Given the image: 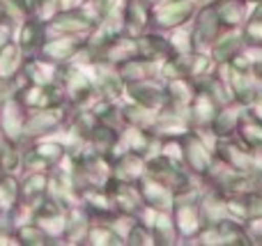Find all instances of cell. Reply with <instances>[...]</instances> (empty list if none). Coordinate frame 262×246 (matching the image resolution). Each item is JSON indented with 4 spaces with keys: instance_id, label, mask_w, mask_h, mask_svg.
<instances>
[{
    "instance_id": "cell-1",
    "label": "cell",
    "mask_w": 262,
    "mask_h": 246,
    "mask_svg": "<svg viewBox=\"0 0 262 246\" xmlns=\"http://www.w3.org/2000/svg\"><path fill=\"white\" fill-rule=\"evenodd\" d=\"M195 12L193 0H163V3L152 5V18L149 23L159 28H177L184 26Z\"/></svg>"
},
{
    "instance_id": "cell-2",
    "label": "cell",
    "mask_w": 262,
    "mask_h": 246,
    "mask_svg": "<svg viewBox=\"0 0 262 246\" xmlns=\"http://www.w3.org/2000/svg\"><path fill=\"white\" fill-rule=\"evenodd\" d=\"M182 141V154H184V164L189 166V170H193L195 175H207V170L212 168L214 154L209 150V145H205L195 133H184L180 138Z\"/></svg>"
},
{
    "instance_id": "cell-3",
    "label": "cell",
    "mask_w": 262,
    "mask_h": 246,
    "mask_svg": "<svg viewBox=\"0 0 262 246\" xmlns=\"http://www.w3.org/2000/svg\"><path fill=\"white\" fill-rule=\"evenodd\" d=\"M26 124H23V138H37L51 133L64 122V113L60 110V106L55 108H39V110H28Z\"/></svg>"
},
{
    "instance_id": "cell-4",
    "label": "cell",
    "mask_w": 262,
    "mask_h": 246,
    "mask_svg": "<svg viewBox=\"0 0 262 246\" xmlns=\"http://www.w3.org/2000/svg\"><path fill=\"white\" fill-rule=\"evenodd\" d=\"M219 26H221V21H219L216 9L212 5H207L193 23V51L212 49L214 39L219 35Z\"/></svg>"
},
{
    "instance_id": "cell-5",
    "label": "cell",
    "mask_w": 262,
    "mask_h": 246,
    "mask_svg": "<svg viewBox=\"0 0 262 246\" xmlns=\"http://www.w3.org/2000/svg\"><path fill=\"white\" fill-rule=\"evenodd\" d=\"M28 110L21 101L14 97V99L5 101L3 108H0V131L5 133L7 141H18L23 136V124H26Z\"/></svg>"
},
{
    "instance_id": "cell-6",
    "label": "cell",
    "mask_w": 262,
    "mask_h": 246,
    "mask_svg": "<svg viewBox=\"0 0 262 246\" xmlns=\"http://www.w3.org/2000/svg\"><path fill=\"white\" fill-rule=\"evenodd\" d=\"M127 90L131 92V99L136 101L138 106H143V108H161L163 104H166L168 95L161 90V87H157V83L149 81V78H143V81H131L127 83Z\"/></svg>"
},
{
    "instance_id": "cell-7",
    "label": "cell",
    "mask_w": 262,
    "mask_h": 246,
    "mask_svg": "<svg viewBox=\"0 0 262 246\" xmlns=\"http://www.w3.org/2000/svg\"><path fill=\"white\" fill-rule=\"evenodd\" d=\"M62 154H64V150L60 145H55V143H39L26 156V166L30 170H46L55 161L62 159Z\"/></svg>"
},
{
    "instance_id": "cell-8",
    "label": "cell",
    "mask_w": 262,
    "mask_h": 246,
    "mask_svg": "<svg viewBox=\"0 0 262 246\" xmlns=\"http://www.w3.org/2000/svg\"><path fill=\"white\" fill-rule=\"evenodd\" d=\"M46 41V23L39 18H30V21L23 26L21 30V41H18V49L23 53L32 55L35 51L41 49V44Z\"/></svg>"
},
{
    "instance_id": "cell-9",
    "label": "cell",
    "mask_w": 262,
    "mask_h": 246,
    "mask_svg": "<svg viewBox=\"0 0 262 246\" xmlns=\"http://www.w3.org/2000/svg\"><path fill=\"white\" fill-rule=\"evenodd\" d=\"M18 69V46L5 44L0 49V78H14Z\"/></svg>"
},
{
    "instance_id": "cell-10",
    "label": "cell",
    "mask_w": 262,
    "mask_h": 246,
    "mask_svg": "<svg viewBox=\"0 0 262 246\" xmlns=\"http://www.w3.org/2000/svg\"><path fill=\"white\" fill-rule=\"evenodd\" d=\"M18 196H21V187L14 177L5 175L0 177V207L5 210H14L18 205Z\"/></svg>"
},
{
    "instance_id": "cell-11",
    "label": "cell",
    "mask_w": 262,
    "mask_h": 246,
    "mask_svg": "<svg viewBox=\"0 0 262 246\" xmlns=\"http://www.w3.org/2000/svg\"><path fill=\"white\" fill-rule=\"evenodd\" d=\"M88 242L90 244H124L122 237H120L111 226H90V230H88Z\"/></svg>"
},
{
    "instance_id": "cell-12",
    "label": "cell",
    "mask_w": 262,
    "mask_h": 246,
    "mask_svg": "<svg viewBox=\"0 0 262 246\" xmlns=\"http://www.w3.org/2000/svg\"><path fill=\"white\" fill-rule=\"evenodd\" d=\"M14 237L18 239V242H23V244H49V235L44 233V230L39 228V226H28V223H23L21 228L16 230V235Z\"/></svg>"
},
{
    "instance_id": "cell-13",
    "label": "cell",
    "mask_w": 262,
    "mask_h": 246,
    "mask_svg": "<svg viewBox=\"0 0 262 246\" xmlns=\"http://www.w3.org/2000/svg\"><path fill=\"white\" fill-rule=\"evenodd\" d=\"M9 32H12V23L7 21H0V49L9 41Z\"/></svg>"
},
{
    "instance_id": "cell-14",
    "label": "cell",
    "mask_w": 262,
    "mask_h": 246,
    "mask_svg": "<svg viewBox=\"0 0 262 246\" xmlns=\"http://www.w3.org/2000/svg\"><path fill=\"white\" fill-rule=\"evenodd\" d=\"M0 21H7V12H5V5L0 3Z\"/></svg>"
},
{
    "instance_id": "cell-15",
    "label": "cell",
    "mask_w": 262,
    "mask_h": 246,
    "mask_svg": "<svg viewBox=\"0 0 262 246\" xmlns=\"http://www.w3.org/2000/svg\"><path fill=\"white\" fill-rule=\"evenodd\" d=\"M198 3H203L205 7H207V5H214V3H216V0H198Z\"/></svg>"
},
{
    "instance_id": "cell-16",
    "label": "cell",
    "mask_w": 262,
    "mask_h": 246,
    "mask_svg": "<svg viewBox=\"0 0 262 246\" xmlns=\"http://www.w3.org/2000/svg\"><path fill=\"white\" fill-rule=\"evenodd\" d=\"M0 210H3V207H0Z\"/></svg>"
}]
</instances>
